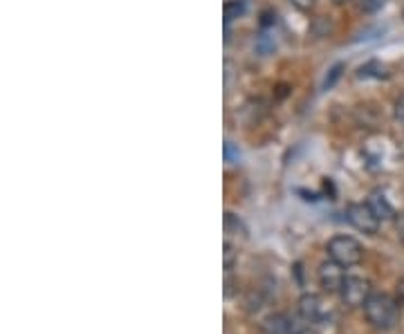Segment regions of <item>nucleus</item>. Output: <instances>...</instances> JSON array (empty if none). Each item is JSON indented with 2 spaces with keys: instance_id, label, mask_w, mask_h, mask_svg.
<instances>
[{
  "instance_id": "f257e3e1",
  "label": "nucleus",
  "mask_w": 404,
  "mask_h": 334,
  "mask_svg": "<svg viewBox=\"0 0 404 334\" xmlns=\"http://www.w3.org/2000/svg\"><path fill=\"white\" fill-rule=\"evenodd\" d=\"M364 312L377 330H393L400 321V305L389 294H371L364 303Z\"/></svg>"
},
{
  "instance_id": "f03ea898",
  "label": "nucleus",
  "mask_w": 404,
  "mask_h": 334,
  "mask_svg": "<svg viewBox=\"0 0 404 334\" xmlns=\"http://www.w3.org/2000/svg\"><path fill=\"white\" fill-rule=\"evenodd\" d=\"M328 256L332 260H337L339 265L344 267H350V265H357L359 260L364 256V249L362 245L350 238V236H335L330 242H328Z\"/></svg>"
},
{
  "instance_id": "7ed1b4c3",
  "label": "nucleus",
  "mask_w": 404,
  "mask_h": 334,
  "mask_svg": "<svg viewBox=\"0 0 404 334\" xmlns=\"http://www.w3.org/2000/svg\"><path fill=\"white\" fill-rule=\"evenodd\" d=\"M339 294H341V301H344L346 305H350V308H359V305H364L368 301V296H371V285L359 276H346Z\"/></svg>"
},
{
  "instance_id": "20e7f679",
  "label": "nucleus",
  "mask_w": 404,
  "mask_h": 334,
  "mask_svg": "<svg viewBox=\"0 0 404 334\" xmlns=\"http://www.w3.org/2000/svg\"><path fill=\"white\" fill-rule=\"evenodd\" d=\"M346 215H348V222L364 233H377V229H380V218L373 213L368 204H350Z\"/></svg>"
},
{
  "instance_id": "39448f33",
  "label": "nucleus",
  "mask_w": 404,
  "mask_h": 334,
  "mask_svg": "<svg viewBox=\"0 0 404 334\" xmlns=\"http://www.w3.org/2000/svg\"><path fill=\"white\" fill-rule=\"evenodd\" d=\"M344 265H339L337 260H328L319 267V283L326 292H339L341 285H344Z\"/></svg>"
},
{
  "instance_id": "423d86ee",
  "label": "nucleus",
  "mask_w": 404,
  "mask_h": 334,
  "mask_svg": "<svg viewBox=\"0 0 404 334\" xmlns=\"http://www.w3.org/2000/svg\"><path fill=\"white\" fill-rule=\"evenodd\" d=\"M299 312L308 323H321L326 319V305L317 294H303L299 301Z\"/></svg>"
},
{
  "instance_id": "0eeeda50",
  "label": "nucleus",
  "mask_w": 404,
  "mask_h": 334,
  "mask_svg": "<svg viewBox=\"0 0 404 334\" xmlns=\"http://www.w3.org/2000/svg\"><path fill=\"white\" fill-rule=\"evenodd\" d=\"M265 334H299L301 330H294V321H290L285 314H272L263 321Z\"/></svg>"
},
{
  "instance_id": "6e6552de",
  "label": "nucleus",
  "mask_w": 404,
  "mask_h": 334,
  "mask_svg": "<svg viewBox=\"0 0 404 334\" xmlns=\"http://www.w3.org/2000/svg\"><path fill=\"white\" fill-rule=\"evenodd\" d=\"M368 206L373 209V213L377 215L380 220H393L395 218V211H393V206L389 204V200L384 197V193L380 191H373L371 197H368Z\"/></svg>"
},
{
  "instance_id": "1a4fd4ad",
  "label": "nucleus",
  "mask_w": 404,
  "mask_h": 334,
  "mask_svg": "<svg viewBox=\"0 0 404 334\" xmlns=\"http://www.w3.org/2000/svg\"><path fill=\"white\" fill-rule=\"evenodd\" d=\"M359 77L362 79H386L389 77V70H386V66L380 61H368L366 66L359 68Z\"/></svg>"
},
{
  "instance_id": "9d476101",
  "label": "nucleus",
  "mask_w": 404,
  "mask_h": 334,
  "mask_svg": "<svg viewBox=\"0 0 404 334\" xmlns=\"http://www.w3.org/2000/svg\"><path fill=\"white\" fill-rule=\"evenodd\" d=\"M242 14H245V0H227L224 3V27H229V23Z\"/></svg>"
},
{
  "instance_id": "9b49d317",
  "label": "nucleus",
  "mask_w": 404,
  "mask_h": 334,
  "mask_svg": "<svg viewBox=\"0 0 404 334\" xmlns=\"http://www.w3.org/2000/svg\"><path fill=\"white\" fill-rule=\"evenodd\" d=\"M224 233L227 236H240V238H247V229L245 224H242L233 213H224Z\"/></svg>"
},
{
  "instance_id": "f8f14e48",
  "label": "nucleus",
  "mask_w": 404,
  "mask_h": 334,
  "mask_svg": "<svg viewBox=\"0 0 404 334\" xmlns=\"http://www.w3.org/2000/svg\"><path fill=\"white\" fill-rule=\"evenodd\" d=\"M341 70H344V66H341V63H337V66L330 70V75L326 77V81H323V90H330L332 86L337 84V79L341 77Z\"/></svg>"
},
{
  "instance_id": "ddd939ff",
  "label": "nucleus",
  "mask_w": 404,
  "mask_h": 334,
  "mask_svg": "<svg viewBox=\"0 0 404 334\" xmlns=\"http://www.w3.org/2000/svg\"><path fill=\"white\" fill-rule=\"evenodd\" d=\"M384 3L386 0H362V12H366V14H375L377 9H382L384 7Z\"/></svg>"
},
{
  "instance_id": "4468645a",
  "label": "nucleus",
  "mask_w": 404,
  "mask_h": 334,
  "mask_svg": "<svg viewBox=\"0 0 404 334\" xmlns=\"http://www.w3.org/2000/svg\"><path fill=\"white\" fill-rule=\"evenodd\" d=\"M224 161H229V164L238 161V150L233 148L231 141H224Z\"/></svg>"
},
{
  "instance_id": "2eb2a0df",
  "label": "nucleus",
  "mask_w": 404,
  "mask_h": 334,
  "mask_svg": "<svg viewBox=\"0 0 404 334\" xmlns=\"http://www.w3.org/2000/svg\"><path fill=\"white\" fill-rule=\"evenodd\" d=\"M231 267H233V247L229 242H224V269L231 272Z\"/></svg>"
},
{
  "instance_id": "dca6fc26",
  "label": "nucleus",
  "mask_w": 404,
  "mask_h": 334,
  "mask_svg": "<svg viewBox=\"0 0 404 334\" xmlns=\"http://www.w3.org/2000/svg\"><path fill=\"white\" fill-rule=\"evenodd\" d=\"M395 229H398V236L404 242V213H400L398 218H395Z\"/></svg>"
},
{
  "instance_id": "f3484780",
  "label": "nucleus",
  "mask_w": 404,
  "mask_h": 334,
  "mask_svg": "<svg viewBox=\"0 0 404 334\" xmlns=\"http://www.w3.org/2000/svg\"><path fill=\"white\" fill-rule=\"evenodd\" d=\"M395 117H398L400 121H404V95L398 99V104H395Z\"/></svg>"
},
{
  "instance_id": "a211bd4d",
  "label": "nucleus",
  "mask_w": 404,
  "mask_h": 334,
  "mask_svg": "<svg viewBox=\"0 0 404 334\" xmlns=\"http://www.w3.org/2000/svg\"><path fill=\"white\" fill-rule=\"evenodd\" d=\"M292 3L301 9V12H308V9L314 5V0H292Z\"/></svg>"
},
{
  "instance_id": "6ab92c4d",
  "label": "nucleus",
  "mask_w": 404,
  "mask_h": 334,
  "mask_svg": "<svg viewBox=\"0 0 404 334\" xmlns=\"http://www.w3.org/2000/svg\"><path fill=\"white\" fill-rule=\"evenodd\" d=\"M398 299H400V303H404V278L398 283Z\"/></svg>"
},
{
  "instance_id": "aec40b11",
  "label": "nucleus",
  "mask_w": 404,
  "mask_h": 334,
  "mask_svg": "<svg viewBox=\"0 0 404 334\" xmlns=\"http://www.w3.org/2000/svg\"><path fill=\"white\" fill-rule=\"evenodd\" d=\"M299 334H312V332H310V330H301Z\"/></svg>"
},
{
  "instance_id": "412c9836",
  "label": "nucleus",
  "mask_w": 404,
  "mask_h": 334,
  "mask_svg": "<svg viewBox=\"0 0 404 334\" xmlns=\"http://www.w3.org/2000/svg\"><path fill=\"white\" fill-rule=\"evenodd\" d=\"M335 3H346V0H335Z\"/></svg>"
}]
</instances>
